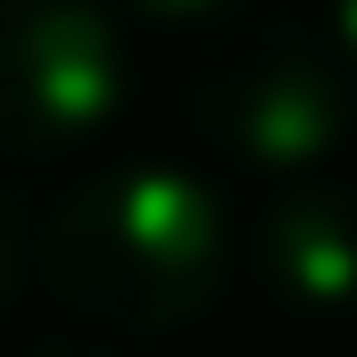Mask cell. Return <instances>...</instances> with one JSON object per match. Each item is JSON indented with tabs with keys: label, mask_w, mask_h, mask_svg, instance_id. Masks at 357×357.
<instances>
[{
	"label": "cell",
	"mask_w": 357,
	"mask_h": 357,
	"mask_svg": "<svg viewBox=\"0 0 357 357\" xmlns=\"http://www.w3.org/2000/svg\"><path fill=\"white\" fill-rule=\"evenodd\" d=\"M33 357H108V349H84V341H50V349H33Z\"/></svg>",
	"instance_id": "cell-8"
},
{
	"label": "cell",
	"mask_w": 357,
	"mask_h": 357,
	"mask_svg": "<svg viewBox=\"0 0 357 357\" xmlns=\"http://www.w3.org/2000/svg\"><path fill=\"white\" fill-rule=\"evenodd\" d=\"M42 282L91 333H175L225 282V216L183 167L91 175L42 233Z\"/></svg>",
	"instance_id": "cell-1"
},
{
	"label": "cell",
	"mask_w": 357,
	"mask_h": 357,
	"mask_svg": "<svg viewBox=\"0 0 357 357\" xmlns=\"http://www.w3.org/2000/svg\"><path fill=\"white\" fill-rule=\"evenodd\" d=\"M116 8H125V17H142V25H167V33H183V25L199 33V25H216L233 0H116Z\"/></svg>",
	"instance_id": "cell-5"
},
{
	"label": "cell",
	"mask_w": 357,
	"mask_h": 357,
	"mask_svg": "<svg viewBox=\"0 0 357 357\" xmlns=\"http://www.w3.org/2000/svg\"><path fill=\"white\" fill-rule=\"evenodd\" d=\"M191 116H199V133L225 158L266 167V175H307L349 133V84L324 59V42H299L282 25H258V33L225 42L199 67Z\"/></svg>",
	"instance_id": "cell-2"
},
{
	"label": "cell",
	"mask_w": 357,
	"mask_h": 357,
	"mask_svg": "<svg viewBox=\"0 0 357 357\" xmlns=\"http://www.w3.org/2000/svg\"><path fill=\"white\" fill-rule=\"evenodd\" d=\"M25 225H17V208H8V191H0V316L17 307V291H25Z\"/></svg>",
	"instance_id": "cell-6"
},
{
	"label": "cell",
	"mask_w": 357,
	"mask_h": 357,
	"mask_svg": "<svg viewBox=\"0 0 357 357\" xmlns=\"http://www.w3.org/2000/svg\"><path fill=\"white\" fill-rule=\"evenodd\" d=\"M250 258H258V282L291 316H349L357 307V191L291 183L282 199H266Z\"/></svg>",
	"instance_id": "cell-4"
},
{
	"label": "cell",
	"mask_w": 357,
	"mask_h": 357,
	"mask_svg": "<svg viewBox=\"0 0 357 357\" xmlns=\"http://www.w3.org/2000/svg\"><path fill=\"white\" fill-rule=\"evenodd\" d=\"M324 8H333V42L357 59V0H324Z\"/></svg>",
	"instance_id": "cell-7"
},
{
	"label": "cell",
	"mask_w": 357,
	"mask_h": 357,
	"mask_svg": "<svg viewBox=\"0 0 357 357\" xmlns=\"http://www.w3.org/2000/svg\"><path fill=\"white\" fill-rule=\"evenodd\" d=\"M125 100V42L84 0H0V158L75 150Z\"/></svg>",
	"instance_id": "cell-3"
}]
</instances>
